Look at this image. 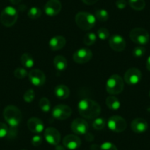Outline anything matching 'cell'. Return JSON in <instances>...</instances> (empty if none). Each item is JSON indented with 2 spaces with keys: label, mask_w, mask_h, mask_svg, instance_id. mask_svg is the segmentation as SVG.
I'll return each mask as SVG.
<instances>
[{
  "label": "cell",
  "mask_w": 150,
  "mask_h": 150,
  "mask_svg": "<svg viewBox=\"0 0 150 150\" xmlns=\"http://www.w3.org/2000/svg\"><path fill=\"white\" fill-rule=\"evenodd\" d=\"M78 110L85 119H93L100 115L101 107L99 103L92 99H84L79 102Z\"/></svg>",
  "instance_id": "cell-1"
},
{
  "label": "cell",
  "mask_w": 150,
  "mask_h": 150,
  "mask_svg": "<svg viewBox=\"0 0 150 150\" xmlns=\"http://www.w3.org/2000/svg\"><path fill=\"white\" fill-rule=\"evenodd\" d=\"M3 116L11 127H18L22 119L21 110L14 105H8L4 109Z\"/></svg>",
  "instance_id": "cell-2"
},
{
  "label": "cell",
  "mask_w": 150,
  "mask_h": 150,
  "mask_svg": "<svg viewBox=\"0 0 150 150\" xmlns=\"http://www.w3.org/2000/svg\"><path fill=\"white\" fill-rule=\"evenodd\" d=\"M96 17L88 12H79L75 16V22L83 30H90L96 24Z\"/></svg>",
  "instance_id": "cell-3"
},
{
  "label": "cell",
  "mask_w": 150,
  "mask_h": 150,
  "mask_svg": "<svg viewBox=\"0 0 150 150\" xmlns=\"http://www.w3.org/2000/svg\"><path fill=\"white\" fill-rule=\"evenodd\" d=\"M125 84L122 77L119 74H112L106 83V91L112 95L119 94L124 90Z\"/></svg>",
  "instance_id": "cell-4"
},
{
  "label": "cell",
  "mask_w": 150,
  "mask_h": 150,
  "mask_svg": "<svg viewBox=\"0 0 150 150\" xmlns=\"http://www.w3.org/2000/svg\"><path fill=\"white\" fill-rule=\"evenodd\" d=\"M18 19V12L13 7H6L1 13L0 21L5 27H12Z\"/></svg>",
  "instance_id": "cell-5"
},
{
  "label": "cell",
  "mask_w": 150,
  "mask_h": 150,
  "mask_svg": "<svg viewBox=\"0 0 150 150\" xmlns=\"http://www.w3.org/2000/svg\"><path fill=\"white\" fill-rule=\"evenodd\" d=\"M129 38L132 42L138 45H145L149 41V34L148 32L141 27L132 29L129 33Z\"/></svg>",
  "instance_id": "cell-6"
},
{
  "label": "cell",
  "mask_w": 150,
  "mask_h": 150,
  "mask_svg": "<svg viewBox=\"0 0 150 150\" xmlns=\"http://www.w3.org/2000/svg\"><path fill=\"white\" fill-rule=\"evenodd\" d=\"M108 126L112 132H122L126 129L127 124L124 118L119 116H112L108 120Z\"/></svg>",
  "instance_id": "cell-7"
},
{
  "label": "cell",
  "mask_w": 150,
  "mask_h": 150,
  "mask_svg": "<svg viewBox=\"0 0 150 150\" xmlns=\"http://www.w3.org/2000/svg\"><path fill=\"white\" fill-rule=\"evenodd\" d=\"M72 114V110L66 105H57L52 110L53 117L58 120H65L70 117Z\"/></svg>",
  "instance_id": "cell-8"
},
{
  "label": "cell",
  "mask_w": 150,
  "mask_h": 150,
  "mask_svg": "<svg viewBox=\"0 0 150 150\" xmlns=\"http://www.w3.org/2000/svg\"><path fill=\"white\" fill-rule=\"evenodd\" d=\"M28 77L32 84L37 87H41L46 82L45 74L40 69H32L29 72Z\"/></svg>",
  "instance_id": "cell-9"
},
{
  "label": "cell",
  "mask_w": 150,
  "mask_h": 150,
  "mask_svg": "<svg viewBox=\"0 0 150 150\" xmlns=\"http://www.w3.org/2000/svg\"><path fill=\"white\" fill-rule=\"evenodd\" d=\"M91 50L88 48H82L77 50L73 54L74 61L79 64H83L88 62L92 58Z\"/></svg>",
  "instance_id": "cell-10"
},
{
  "label": "cell",
  "mask_w": 150,
  "mask_h": 150,
  "mask_svg": "<svg viewBox=\"0 0 150 150\" xmlns=\"http://www.w3.org/2000/svg\"><path fill=\"white\" fill-rule=\"evenodd\" d=\"M142 74L137 68L128 69L125 74V81L129 85L138 84L141 80Z\"/></svg>",
  "instance_id": "cell-11"
},
{
  "label": "cell",
  "mask_w": 150,
  "mask_h": 150,
  "mask_svg": "<svg viewBox=\"0 0 150 150\" xmlns=\"http://www.w3.org/2000/svg\"><path fill=\"white\" fill-rule=\"evenodd\" d=\"M44 137L47 142L53 146L58 145L61 140L60 132L54 127H48L44 131Z\"/></svg>",
  "instance_id": "cell-12"
},
{
  "label": "cell",
  "mask_w": 150,
  "mask_h": 150,
  "mask_svg": "<svg viewBox=\"0 0 150 150\" xmlns=\"http://www.w3.org/2000/svg\"><path fill=\"white\" fill-rule=\"evenodd\" d=\"M109 45L114 51L122 52L126 47V41L122 36L115 34L111 35L109 38Z\"/></svg>",
  "instance_id": "cell-13"
},
{
  "label": "cell",
  "mask_w": 150,
  "mask_h": 150,
  "mask_svg": "<svg viewBox=\"0 0 150 150\" xmlns=\"http://www.w3.org/2000/svg\"><path fill=\"white\" fill-rule=\"evenodd\" d=\"M62 4L60 0H49L44 6V12L49 16H55L61 11Z\"/></svg>",
  "instance_id": "cell-14"
},
{
  "label": "cell",
  "mask_w": 150,
  "mask_h": 150,
  "mask_svg": "<svg viewBox=\"0 0 150 150\" xmlns=\"http://www.w3.org/2000/svg\"><path fill=\"white\" fill-rule=\"evenodd\" d=\"M71 128L77 135H86L88 129V124L83 119H76L72 122Z\"/></svg>",
  "instance_id": "cell-15"
},
{
  "label": "cell",
  "mask_w": 150,
  "mask_h": 150,
  "mask_svg": "<svg viewBox=\"0 0 150 150\" xmlns=\"http://www.w3.org/2000/svg\"><path fill=\"white\" fill-rule=\"evenodd\" d=\"M63 146L71 150L78 149L81 145V140L76 135H68L63 138Z\"/></svg>",
  "instance_id": "cell-16"
},
{
  "label": "cell",
  "mask_w": 150,
  "mask_h": 150,
  "mask_svg": "<svg viewBox=\"0 0 150 150\" xmlns=\"http://www.w3.org/2000/svg\"><path fill=\"white\" fill-rule=\"evenodd\" d=\"M27 127L32 132L35 134L41 133L44 129V125L42 121L36 117L30 118L29 119L27 122Z\"/></svg>",
  "instance_id": "cell-17"
},
{
  "label": "cell",
  "mask_w": 150,
  "mask_h": 150,
  "mask_svg": "<svg viewBox=\"0 0 150 150\" xmlns=\"http://www.w3.org/2000/svg\"><path fill=\"white\" fill-rule=\"evenodd\" d=\"M131 128L134 132L141 134L146 131L148 129V124L145 119L142 118H137L131 123Z\"/></svg>",
  "instance_id": "cell-18"
},
{
  "label": "cell",
  "mask_w": 150,
  "mask_h": 150,
  "mask_svg": "<svg viewBox=\"0 0 150 150\" xmlns=\"http://www.w3.org/2000/svg\"><path fill=\"white\" fill-rule=\"evenodd\" d=\"M66 40L63 36L57 35L52 38L50 39L49 46L50 48L53 51H57L63 49L66 46Z\"/></svg>",
  "instance_id": "cell-19"
},
{
  "label": "cell",
  "mask_w": 150,
  "mask_h": 150,
  "mask_svg": "<svg viewBox=\"0 0 150 150\" xmlns=\"http://www.w3.org/2000/svg\"><path fill=\"white\" fill-rule=\"evenodd\" d=\"M55 96L60 99H66L70 95V90L65 85H59L54 88Z\"/></svg>",
  "instance_id": "cell-20"
},
{
  "label": "cell",
  "mask_w": 150,
  "mask_h": 150,
  "mask_svg": "<svg viewBox=\"0 0 150 150\" xmlns=\"http://www.w3.org/2000/svg\"><path fill=\"white\" fill-rule=\"evenodd\" d=\"M54 66L57 70L62 71L66 70L68 66V63L65 57L62 55H57L53 60Z\"/></svg>",
  "instance_id": "cell-21"
},
{
  "label": "cell",
  "mask_w": 150,
  "mask_h": 150,
  "mask_svg": "<svg viewBox=\"0 0 150 150\" xmlns=\"http://www.w3.org/2000/svg\"><path fill=\"white\" fill-rule=\"evenodd\" d=\"M21 63L25 69H31L34 66L35 60L31 54L26 52L21 55Z\"/></svg>",
  "instance_id": "cell-22"
},
{
  "label": "cell",
  "mask_w": 150,
  "mask_h": 150,
  "mask_svg": "<svg viewBox=\"0 0 150 150\" xmlns=\"http://www.w3.org/2000/svg\"><path fill=\"white\" fill-rule=\"evenodd\" d=\"M106 105L111 110H117L120 108V102L118 98L113 96H108L106 99Z\"/></svg>",
  "instance_id": "cell-23"
},
{
  "label": "cell",
  "mask_w": 150,
  "mask_h": 150,
  "mask_svg": "<svg viewBox=\"0 0 150 150\" xmlns=\"http://www.w3.org/2000/svg\"><path fill=\"white\" fill-rule=\"evenodd\" d=\"M129 5L135 11H142L146 6V2L144 0H129Z\"/></svg>",
  "instance_id": "cell-24"
},
{
  "label": "cell",
  "mask_w": 150,
  "mask_h": 150,
  "mask_svg": "<svg viewBox=\"0 0 150 150\" xmlns=\"http://www.w3.org/2000/svg\"><path fill=\"white\" fill-rule=\"evenodd\" d=\"M95 17L99 21L104 22V21H106L109 18V13H108L106 10L99 9L97 10L95 13Z\"/></svg>",
  "instance_id": "cell-25"
},
{
  "label": "cell",
  "mask_w": 150,
  "mask_h": 150,
  "mask_svg": "<svg viewBox=\"0 0 150 150\" xmlns=\"http://www.w3.org/2000/svg\"><path fill=\"white\" fill-rule=\"evenodd\" d=\"M96 34L93 33H87L86 35L84 36V39H83V42L86 46H91L96 42Z\"/></svg>",
  "instance_id": "cell-26"
},
{
  "label": "cell",
  "mask_w": 150,
  "mask_h": 150,
  "mask_svg": "<svg viewBox=\"0 0 150 150\" xmlns=\"http://www.w3.org/2000/svg\"><path fill=\"white\" fill-rule=\"evenodd\" d=\"M27 16L31 19H37V18H40L41 16V9L37 7H33L29 10Z\"/></svg>",
  "instance_id": "cell-27"
},
{
  "label": "cell",
  "mask_w": 150,
  "mask_h": 150,
  "mask_svg": "<svg viewBox=\"0 0 150 150\" xmlns=\"http://www.w3.org/2000/svg\"><path fill=\"white\" fill-rule=\"evenodd\" d=\"M39 107L43 112H49L51 109V105H50V100L46 97L41 98L39 101Z\"/></svg>",
  "instance_id": "cell-28"
},
{
  "label": "cell",
  "mask_w": 150,
  "mask_h": 150,
  "mask_svg": "<svg viewBox=\"0 0 150 150\" xmlns=\"http://www.w3.org/2000/svg\"><path fill=\"white\" fill-rule=\"evenodd\" d=\"M105 125H106V122L102 118H96L94 121H93L92 126L96 130H101L105 128Z\"/></svg>",
  "instance_id": "cell-29"
},
{
  "label": "cell",
  "mask_w": 150,
  "mask_h": 150,
  "mask_svg": "<svg viewBox=\"0 0 150 150\" xmlns=\"http://www.w3.org/2000/svg\"><path fill=\"white\" fill-rule=\"evenodd\" d=\"M146 52V48L143 46H137L135 48L133 49V51H132V54L135 57L137 58H139V57H143L144 55Z\"/></svg>",
  "instance_id": "cell-30"
},
{
  "label": "cell",
  "mask_w": 150,
  "mask_h": 150,
  "mask_svg": "<svg viewBox=\"0 0 150 150\" xmlns=\"http://www.w3.org/2000/svg\"><path fill=\"white\" fill-rule=\"evenodd\" d=\"M28 75L27 71L24 68H17L14 71V76L18 79H22Z\"/></svg>",
  "instance_id": "cell-31"
},
{
  "label": "cell",
  "mask_w": 150,
  "mask_h": 150,
  "mask_svg": "<svg viewBox=\"0 0 150 150\" xmlns=\"http://www.w3.org/2000/svg\"><path fill=\"white\" fill-rule=\"evenodd\" d=\"M98 37L100 38L101 40L104 41V40L108 39L110 36V33L108 31V29L105 28V27H101L97 31Z\"/></svg>",
  "instance_id": "cell-32"
},
{
  "label": "cell",
  "mask_w": 150,
  "mask_h": 150,
  "mask_svg": "<svg viewBox=\"0 0 150 150\" xmlns=\"http://www.w3.org/2000/svg\"><path fill=\"white\" fill-rule=\"evenodd\" d=\"M23 97L26 102H32L35 99V91L33 89H29L24 93Z\"/></svg>",
  "instance_id": "cell-33"
},
{
  "label": "cell",
  "mask_w": 150,
  "mask_h": 150,
  "mask_svg": "<svg viewBox=\"0 0 150 150\" xmlns=\"http://www.w3.org/2000/svg\"><path fill=\"white\" fill-rule=\"evenodd\" d=\"M100 150H118V149L112 143L105 142L100 146Z\"/></svg>",
  "instance_id": "cell-34"
},
{
  "label": "cell",
  "mask_w": 150,
  "mask_h": 150,
  "mask_svg": "<svg viewBox=\"0 0 150 150\" xmlns=\"http://www.w3.org/2000/svg\"><path fill=\"white\" fill-rule=\"evenodd\" d=\"M17 134H18V129L17 127H11L8 129V134H7V137L9 139H13L16 137Z\"/></svg>",
  "instance_id": "cell-35"
},
{
  "label": "cell",
  "mask_w": 150,
  "mask_h": 150,
  "mask_svg": "<svg viewBox=\"0 0 150 150\" xmlns=\"http://www.w3.org/2000/svg\"><path fill=\"white\" fill-rule=\"evenodd\" d=\"M8 132V127L5 124L0 122V138L7 136Z\"/></svg>",
  "instance_id": "cell-36"
},
{
  "label": "cell",
  "mask_w": 150,
  "mask_h": 150,
  "mask_svg": "<svg viewBox=\"0 0 150 150\" xmlns=\"http://www.w3.org/2000/svg\"><path fill=\"white\" fill-rule=\"evenodd\" d=\"M42 137L41 135H35L32 138V144L34 146H38L42 144Z\"/></svg>",
  "instance_id": "cell-37"
},
{
  "label": "cell",
  "mask_w": 150,
  "mask_h": 150,
  "mask_svg": "<svg viewBox=\"0 0 150 150\" xmlns=\"http://www.w3.org/2000/svg\"><path fill=\"white\" fill-rule=\"evenodd\" d=\"M127 2L126 0H117L116 2V7L120 10L125 9L127 7Z\"/></svg>",
  "instance_id": "cell-38"
},
{
  "label": "cell",
  "mask_w": 150,
  "mask_h": 150,
  "mask_svg": "<svg viewBox=\"0 0 150 150\" xmlns=\"http://www.w3.org/2000/svg\"><path fill=\"white\" fill-rule=\"evenodd\" d=\"M83 2V3H85L87 5H92L93 4L96 3V2L99 1V0H82Z\"/></svg>",
  "instance_id": "cell-39"
},
{
  "label": "cell",
  "mask_w": 150,
  "mask_h": 150,
  "mask_svg": "<svg viewBox=\"0 0 150 150\" xmlns=\"http://www.w3.org/2000/svg\"><path fill=\"white\" fill-rule=\"evenodd\" d=\"M93 138H94V137H93V135H91V133H88V132H87V133L86 134V141H92L93 140Z\"/></svg>",
  "instance_id": "cell-40"
},
{
  "label": "cell",
  "mask_w": 150,
  "mask_h": 150,
  "mask_svg": "<svg viewBox=\"0 0 150 150\" xmlns=\"http://www.w3.org/2000/svg\"><path fill=\"white\" fill-rule=\"evenodd\" d=\"M10 2H11V3L13 4V5H18V4L21 2V0H10Z\"/></svg>",
  "instance_id": "cell-41"
},
{
  "label": "cell",
  "mask_w": 150,
  "mask_h": 150,
  "mask_svg": "<svg viewBox=\"0 0 150 150\" xmlns=\"http://www.w3.org/2000/svg\"><path fill=\"white\" fill-rule=\"evenodd\" d=\"M146 66V69H148V71H150V56L148 57V58H147Z\"/></svg>",
  "instance_id": "cell-42"
},
{
  "label": "cell",
  "mask_w": 150,
  "mask_h": 150,
  "mask_svg": "<svg viewBox=\"0 0 150 150\" xmlns=\"http://www.w3.org/2000/svg\"><path fill=\"white\" fill-rule=\"evenodd\" d=\"M66 147L60 145H57L55 147V150H66Z\"/></svg>",
  "instance_id": "cell-43"
},
{
  "label": "cell",
  "mask_w": 150,
  "mask_h": 150,
  "mask_svg": "<svg viewBox=\"0 0 150 150\" xmlns=\"http://www.w3.org/2000/svg\"><path fill=\"white\" fill-rule=\"evenodd\" d=\"M91 150H98L99 149V146H98V145H96V144H93V145H92L91 146Z\"/></svg>",
  "instance_id": "cell-44"
},
{
  "label": "cell",
  "mask_w": 150,
  "mask_h": 150,
  "mask_svg": "<svg viewBox=\"0 0 150 150\" xmlns=\"http://www.w3.org/2000/svg\"><path fill=\"white\" fill-rule=\"evenodd\" d=\"M21 150H26V149H21Z\"/></svg>",
  "instance_id": "cell-45"
},
{
  "label": "cell",
  "mask_w": 150,
  "mask_h": 150,
  "mask_svg": "<svg viewBox=\"0 0 150 150\" xmlns=\"http://www.w3.org/2000/svg\"><path fill=\"white\" fill-rule=\"evenodd\" d=\"M149 96H150V92H149Z\"/></svg>",
  "instance_id": "cell-46"
}]
</instances>
